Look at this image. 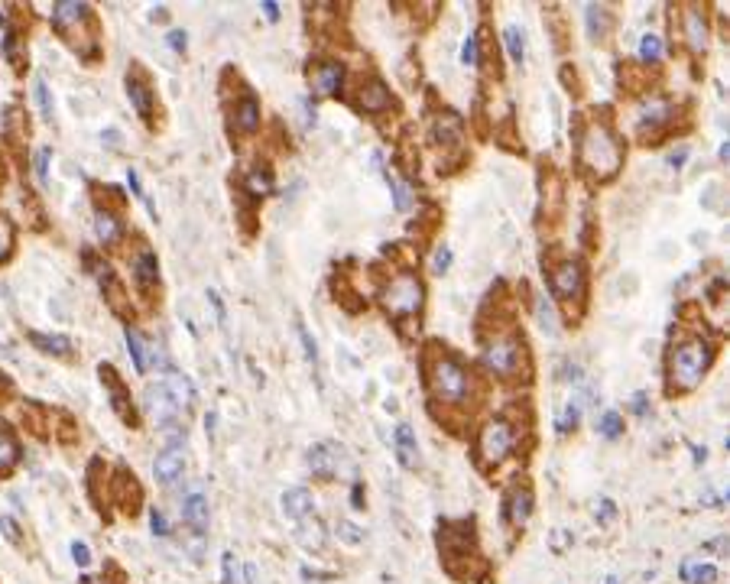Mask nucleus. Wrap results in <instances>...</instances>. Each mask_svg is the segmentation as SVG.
Returning a JSON list of instances; mask_svg holds the SVG:
<instances>
[{
  "label": "nucleus",
  "mask_w": 730,
  "mask_h": 584,
  "mask_svg": "<svg viewBox=\"0 0 730 584\" xmlns=\"http://www.w3.org/2000/svg\"><path fill=\"white\" fill-rule=\"evenodd\" d=\"M94 234H98L101 244H114L117 237H120V224H117V218L111 211H98L94 214Z\"/></svg>",
  "instance_id": "obj_29"
},
{
  "label": "nucleus",
  "mask_w": 730,
  "mask_h": 584,
  "mask_svg": "<svg viewBox=\"0 0 730 584\" xmlns=\"http://www.w3.org/2000/svg\"><path fill=\"white\" fill-rule=\"evenodd\" d=\"M714 351L704 338H685L672 347L668 354V380L672 389H692L704 377V370L711 367Z\"/></svg>",
  "instance_id": "obj_2"
},
{
  "label": "nucleus",
  "mask_w": 730,
  "mask_h": 584,
  "mask_svg": "<svg viewBox=\"0 0 730 584\" xmlns=\"http://www.w3.org/2000/svg\"><path fill=\"white\" fill-rule=\"evenodd\" d=\"M685 39L695 53H704V49H708V20H704V13L698 7H692L685 13Z\"/></svg>",
  "instance_id": "obj_17"
},
{
  "label": "nucleus",
  "mask_w": 730,
  "mask_h": 584,
  "mask_svg": "<svg viewBox=\"0 0 730 584\" xmlns=\"http://www.w3.org/2000/svg\"><path fill=\"white\" fill-rule=\"evenodd\" d=\"M124 338H127V347H130V357H134V363H136V373H146V347H143L140 335L127 328Z\"/></svg>",
  "instance_id": "obj_34"
},
{
  "label": "nucleus",
  "mask_w": 730,
  "mask_h": 584,
  "mask_svg": "<svg viewBox=\"0 0 730 584\" xmlns=\"http://www.w3.org/2000/svg\"><path fill=\"white\" fill-rule=\"evenodd\" d=\"M422 283L416 276H400L393 279L386 289H383V305L393 312V315H412V312L422 309Z\"/></svg>",
  "instance_id": "obj_5"
},
{
  "label": "nucleus",
  "mask_w": 730,
  "mask_h": 584,
  "mask_svg": "<svg viewBox=\"0 0 730 584\" xmlns=\"http://www.w3.org/2000/svg\"><path fill=\"white\" fill-rule=\"evenodd\" d=\"M357 104H360V111H367V114H383V111L393 104V97H390V91H386V85H383L380 78H367L364 85H360Z\"/></svg>",
  "instance_id": "obj_10"
},
{
  "label": "nucleus",
  "mask_w": 730,
  "mask_h": 584,
  "mask_svg": "<svg viewBox=\"0 0 730 584\" xmlns=\"http://www.w3.org/2000/svg\"><path fill=\"white\" fill-rule=\"evenodd\" d=\"M682 581L685 584H714L717 581V568L701 565V562H685V565H682Z\"/></svg>",
  "instance_id": "obj_27"
},
{
  "label": "nucleus",
  "mask_w": 730,
  "mask_h": 584,
  "mask_svg": "<svg viewBox=\"0 0 730 584\" xmlns=\"http://www.w3.org/2000/svg\"><path fill=\"white\" fill-rule=\"evenodd\" d=\"M134 270H136V279H140L143 286L156 283V276H160V266H156V257H153V253H140V257L134 260Z\"/></svg>",
  "instance_id": "obj_31"
},
{
  "label": "nucleus",
  "mask_w": 730,
  "mask_h": 584,
  "mask_svg": "<svg viewBox=\"0 0 730 584\" xmlns=\"http://www.w3.org/2000/svg\"><path fill=\"white\" fill-rule=\"evenodd\" d=\"M127 182H130V192H134L140 202H146V195H143V186H140V176H136V169H127ZM146 208H150V202H146ZM150 214H156V208H150Z\"/></svg>",
  "instance_id": "obj_47"
},
{
  "label": "nucleus",
  "mask_w": 730,
  "mask_h": 584,
  "mask_svg": "<svg viewBox=\"0 0 730 584\" xmlns=\"http://www.w3.org/2000/svg\"><path fill=\"white\" fill-rule=\"evenodd\" d=\"M432 137L442 146H454V143L461 140V120H458V114H438L435 127H432Z\"/></svg>",
  "instance_id": "obj_21"
},
{
  "label": "nucleus",
  "mask_w": 730,
  "mask_h": 584,
  "mask_svg": "<svg viewBox=\"0 0 730 584\" xmlns=\"http://www.w3.org/2000/svg\"><path fill=\"white\" fill-rule=\"evenodd\" d=\"M578 416H581V406H578V399H575V403H568V406H565V412H561L559 432H571V429L578 425Z\"/></svg>",
  "instance_id": "obj_40"
},
{
  "label": "nucleus",
  "mask_w": 730,
  "mask_h": 584,
  "mask_svg": "<svg viewBox=\"0 0 730 584\" xmlns=\"http://www.w3.org/2000/svg\"><path fill=\"white\" fill-rule=\"evenodd\" d=\"M247 188H250V195H269L273 192V179L267 172H250Z\"/></svg>",
  "instance_id": "obj_38"
},
{
  "label": "nucleus",
  "mask_w": 730,
  "mask_h": 584,
  "mask_svg": "<svg viewBox=\"0 0 730 584\" xmlns=\"http://www.w3.org/2000/svg\"><path fill=\"white\" fill-rule=\"evenodd\" d=\"M640 59L646 65H656L662 59V43H659V36H652V33H646L640 39Z\"/></svg>",
  "instance_id": "obj_33"
},
{
  "label": "nucleus",
  "mask_w": 730,
  "mask_h": 584,
  "mask_svg": "<svg viewBox=\"0 0 730 584\" xmlns=\"http://www.w3.org/2000/svg\"><path fill=\"white\" fill-rule=\"evenodd\" d=\"M597 432L604 435V438H617V435L624 432V416L620 412H604L601 422H597Z\"/></svg>",
  "instance_id": "obj_36"
},
{
  "label": "nucleus",
  "mask_w": 730,
  "mask_h": 584,
  "mask_svg": "<svg viewBox=\"0 0 730 584\" xmlns=\"http://www.w3.org/2000/svg\"><path fill=\"white\" fill-rule=\"evenodd\" d=\"M182 471H185L182 448H166V452L156 458V464H153V474H156L160 484H172V480H178V478H182Z\"/></svg>",
  "instance_id": "obj_13"
},
{
  "label": "nucleus",
  "mask_w": 730,
  "mask_h": 584,
  "mask_svg": "<svg viewBox=\"0 0 730 584\" xmlns=\"http://www.w3.org/2000/svg\"><path fill=\"white\" fill-rule=\"evenodd\" d=\"M263 13H267V20H279V7L273 0H263Z\"/></svg>",
  "instance_id": "obj_56"
},
{
  "label": "nucleus",
  "mask_w": 730,
  "mask_h": 584,
  "mask_svg": "<svg viewBox=\"0 0 730 584\" xmlns=\"http://www.w3.org/2000/svg\"><path fill=\"white\" fill-rule=\"evenodd\" d=\"M299 338H302V345H305V357H309V361H318V347H315V341H312V335H309V331H305L302 325H299Z\"/></svg>",
  "instance_id": "obj_51"
},
{
  "label": "nucleus",
  "mask_w": 730,
  "mask_h": 584,
  "mask_svg": "<svg viewBox=\"0 0 730 584\" xmlns=\"http://www.w3.org/2000/svg\"><path fill=\"white\" fill-rule=\"evenodd\" d=\"M448 266H451V247H445V244H442V247L435 250V257H432V270L442 276V273H448Z\"/></svg>",
  "instance_id": "obj_43"
},
{
  "label": "nucleus",
  "mask_w": 730,
  "mask_h": 584,
  "mask_svg": "<svg viewBox=\"0 0 730 584\" xmlns=\"http://www.w3.org/2000/svg\"><path fill=\"white\" fill-rule=\"evenodd\" d=\"M312 506H315V500L305 487H289L283 494V513L289 520H305V516L312 513Z\"/></svg>",
  "instance_id": "obj_14"
},
{
  "label": "nucleus",
  "mask_w": 730,
  "mask_h": 584,
  "mask_svg": "<svg viewBox=\"0 0 730 584\" xmlns=\"http://www.w3.org/2000/svg\"><path fill=\"white\" fill-rule=\"evenodd\" d=\"M503 39H507V49H510V59L517 65H523V55H526V39H523V29L519 27H507L503 29Z\"/></svg>",
  "instance_id": "obj_32"
},
{
  "label": "nucleus",
  "mask_w": 730,
  "mask_h": 584,
  "mask_svg": "<svg viewBox=\"0 0 730 584\" xmlns=\"http://www.w3.org/2000/svg\"><path fill=\"white\" fill-rule=\"evenodd\" d=\"M29 341H33V347H39L43 354H55V357L71 354V341L65 335H39V331H29Z\"/></svg>",
  "instance_id": "obj_24"
},
{
  "label": "nucleus",
  "mask_w": 730,
  "mask_h": 584,
  "mask_svg": "<svg viewBox=\"0 0 730 584\" xmlns=\"http://www.w3.org/2000/svg\"><path fill=\"white\" fill-rule=\"evenodd\" d=\"M0 532H3V539L7 542H13V545H20V526H17V520L13 516H0Z\"/></svg>",
  "instance_id": "obj_42"
},
{
  "label": "nucleus",
  "mask_w": 730,
  "mask_h": 584,
  "mask_svg": "<svg viewBox=\"0 0 730 584\" xmlns=\"http://www.w3.org/2000/svg\"><path fill=\"white\" fill-rule=\"evenodd\" d=\"M529 513H533V490H529V487H513V494H510V500H507L510 522H513V526H526Z\"/></svg>",
  "instance_id": "obj_16"
},
{
  "label": "nucleus",
  "mask_w": 730,
  "mask_h": 584,
  "mask_svg": "<svg viewBox=\"0 0 730 584\" xmlns=\"http://www.w3.org/2000/svg\"><path fill=\"white\" fill-rule=\"evenodd\" d=\"M85 20H88V4H75V0L52 4V27L59 33H69L71 27H81Z\"/></svg>",
  "instance_id": "obj_12"
},
{
  "label": "nucleus",
  "mask_w": 730,
  "mask_h": 584,
  "mask_svg": "<svg viewBox=\"0 0 730 584\" xmlns=\"http://www.w3.org/2000/svg\"><path fill=\"white\" fill-rule=\"evenodd\" d=\"M150 526H153V532H156V536H169V522H166L162 510H156V506L150 510Z\"/></svg>",
  "instance_id": "obj_46"
},
{
  "label": "nucleus",
  "mask_w": 730,
  "mask_h": 584,
  "mask_svg": "<svg viewBox=\"0 0 730 584\" xmlns=\"http://www.w3.org/2000/svg\"><path fill=\"white\" fill-rule=\"evenodd\" d=\"M607 584H617V578H607Z\"/></svg>",
  "instance_id": "obj_62"
},
{
  "label": "nucleus",
  "mask_w": 730,
  "mask_h": 584,
  "mask_svg": "<svg viewBox=\"0 0 730 584\" xmlns=\"http://www.w3.org/2000/svg\"><path fill=\"white\" fill-rule=\"evenodd\" d=\"M461 62L464 65H474L477 62V36H468V39H464V46H461Z\"/></svg>",
  "instance_id": "obj_44"
},
{
  "label": "nucleus",
  "mask_w": 730,
  "mask_h": 584,
  "mask_svg": "<svg viewBox=\"0 0 730 584\" xmlns=\"http://www.w3.org/2000/svg\"><path fill=\"white\" fill-rule=\"evenodd\" d=\"M668 162H672V166H682V162H685V150L672 153V156H668Z\"/></svg>",
  "instance_id": "obj_57"
},
{
  "label": "nucleus",
  "mask_w": 730,
  "mask_h": 584,
  "mask_svg": "<svg viewBox=\"0 0 730 584\" xmlns=\"http://www.w3.org/2000/svg\"><path fill=\"white\" fill-rule=\"evenodd\" d=\"M309 468L318 478H331L338 471V454H331V445H315L309 448Z\"/></svg>",
  "instance_id": "obj_20"
},
{
  "label": "nucleus",
  "mask_w": 730,
  "mask_h": 584,
  "mask_svg": "<svg viewBox=\"0 0 730 584\" xmlns=\"http://www.w3.org/2000/svg\"><path fill=\"white\" fill-rule=\"evenodd\" d=\"M20 461V445L17 438L7 432V429H0V474H7L13 464Z\"/></svg>",
  "instance_id": "obj_28"
},
{
  "label": "nucleus",
  "mask_w": 730,
  "mask_h": 584,
  "mask_svg": "<svg viewBox=\"0 0 730 584\" xmlns=\"http://www.w3.org/2000/svg\"><path fill=\"white\" fill-rule=\"evenodd\" d=\"M581 289H584L581 263L578 260H561V263L552 270V292L565 302V305H571L575 299H581Z\"/></svg>",
  "instance_id": "obj_7"
},
{
  "label": "nucleus",
  "mask_w": 730,
  "mask_h": 584,
  "mask_svg": "<svg viewBox=\"0 0 730 584\" xmlns=\"http://www.w3.org/2000/svg\"><path fill=\"white\" fill-rule=\"evenodd\" d=\"M351 500H354V510H364V506H360V484L351 490Z\"/></svg>",
  "instance_id": "obj_58"
},
{
  "label": "nucleus",
  "mask_w": 730,
  "mask_h": 584,
  "mask_svg": "<svg viewBox=\"0 0 730 584\" xmlns=\"http://www.w3.org/2000/svg\"><path fill=\"white\" fill-rule=\"evenodd\" d=\"M166 39H169V49H176V53H185V29H172Z\"/></svg>",
  "instance_id": "obj_53"
},
{
  "label": "nucleus",
  "mask_w": 730,
  "mask_h": 584,
  "mask_svg": "<svg viewBox=\"0 0 730 584\" xmlns=\"http://www.w3.org/2000/svg\"><path fill=\"white\" fill-rule=\"evenodd\" d=\"M71 558H75V565H88L91 562V549L85 545V542H71Z\"/></svg>",
  "instance_id": "obj_49"
},
{
  "label": "nucleus",
  "mask_w": 730,
  "mask_h": 584,
  "mask_svg": "<svg viewBox=\"0 0 730 584\" xmlns=\"http://www.w3.org/2000/svg\"><path fill=\"white\" fill-rule=\"evenodd\" d=\"M633 412H636V416H646V393H636V396H633Z\"/></svg>",
  "instance_id": "obj_55"
},
{
  "label": "nucleus",
  "mask_w": 730,
  "mask_h": 584,
  "mask_svg": "<svg viewBox=\"0 0 730 584\" xmlns=\"http://www.w3.org/2000/svg\"><path fill=\"white\" fill-rule=\"evenodd\" d=\"M535 319H539V328H542L549 338L559 335V325H555V309H552V302L545 299V296L535 302Z\"/></svg>",
  "instance_id": "obj_30"
},
{
  "label": "nucleus",
  "mask_w": 730,
  "mask_h": 584,
  "mask_svg": "<svg viewBox=\"0 0 730 584\" xmlns=\"http://www.w3.org/2000/svg\"><path fill=\"white\" fill-rule=\"evenodd\" d=\"M390 186H393V204H396V211H409V204H412L409 186H402V182H390Z\"/></svg>",
  "instance_id": "obj_39"
},
{
  "label": "nucleus",
  "mask_w": 730,
  "mask_h": 584,
  "mask_svg": "<svg viewBox=\"0 0 730 584\" xmlns=\"http://www.w3.org/2000/svg\"><path fill=\"white\" fill-rule=\"evenodd\" d=\"M36 101H39V111H43L45 120H52V97H49V88H45L43 78L36 81Z\"/></svg>",
  "instance_id": "obj_41"
},
{
  "label": "nucleus",
  "mask_w": 730,
  "mask_h": 584,
  "mask_svg": "<svg viewBox=\"0 0 730 584\" xmlns=\"http://www.w3.org/2000/svg\"><path fill=\"white\" fill-rule=\"evenodd\" d=\"M299 545L309 552H321L325 549V529H321L318 520H299V532H295Z\"/></svg>",
  "instance_id": "obj_23"
},
{
  "label": "nucleus",
  "mask_w": 730,
  "mask_h": 584,
  "mask_svg": "<svg viewBox=\"0 0 730 584\" xmlns=\"http://www.w3.org/2000/svg\"><path fill=\"white\" fill-rule=\"evenodd\" d=\"M162 387H166V393H169V399L176 403L178 412L195 399V389H192V383H188L185 377H169V380H162Z\"/></svg>",
  "instance_id": "obj_26"
},
{
  "label": "nucleus",
  "mask_w": 730,
  "mask_h": 584,
  "mask_svg": "<svg viewBox=\"0 0 730 584\" xmlns=\"http://www.w3.org/2000/svg\"><path fill=\"white\" fill-rule=\"evenodd\" d=\"M98 373H101V380L107 383V389H111V403H114L117 416L124 419V422L136 425L134 406H130V393H127V389H124V383L117 380V370H114V367H111V363H101V367H98Z\"/></svg>",
  "instance_id": "obj_8"
},
{
  "label": "nucleus",
  "mask_w": 730,
  "mask_h": 584,
  "mask_svg": "<svg viewBox=\"0 0 730 584\" xmlns=\"http://www.w3.org/2000/svg\"><path fill=\"white\" fill-rule=\"evenodd\" d=\"M0 27H3V13H0Z\"/></svg>",
  "instance_id": "obj_63"
},
{
  "label": "nucleus",
  "mask_w": 730,
  "mask_h": 584,
  "mask_svg": "<svg viewBox=\"0 0 730 584\" xmlns=\"http://www.w3.org/2000/svg\"><path fill=\"white\" fill-rule=\"evenodd\" d=\"M620 162H624V150H620V140L607 124H591L578 137V166L594 182L614 179Z\"/></svg>",
  "instance_id": "obj_1"
},
{
  "label": "nucleus",
  "mask_w": 730,
  "mask_h": 584,
  "mask_svg": "<svg viewBox=\"0 0 730 584\" xmlns=\"http://www.w3.org/2000/svg\"><path fill=\"white\" fill-rule=\"evenodd\" d=\"M49 156H52V150H39V153H36V176H39V182L49 179Z\"/></svg>",
  "instance_id": "obj_48"
},
{
  "label": "nucleus",
  "mask_w": 730,
  "mask_h": 584,
  "mask_svg": "<svg viewBox=\"0 0 730 584\" xmlns=\"http://www.w3.org/2000/svg\"><path fill=\"white\" fill-rule=\"evenodd\" d=\"M617 516V506H614V500H601V503H597V522H610Z\"/></svg>",
  "instance_id": "obj_50"
},
{
  "label": "nucleus",
  "mask_w": 730,
  "mask_h": 584,
  "mask_svg": "<svg viewBox=\"0 0 730 584\" xmlns=\"http://www.w3.org/2000/svg\"><path fill=\"white\" fill-rule=\"evenodd\" d=\"M584 23H588V39H591V43H604L607 33H610V27H614V17L607 13V7L591 4V7L584 10Z\"/></svg>",
  "instance_id": "obj_18"
},
{
  "label": "nucleus",
  "mask_w": 730,
  "mask_h": 584,
  "mask_svg": "<svg viewBox=\"0 0 730 584\" xmlns=\"http://www.w3.org/2000/svg\"><path fill=\"white\" fill-rule=\"evenodd\" d=\"M510 448H513V429H510L503 419H493V422L484 425L481 442H477L481 464H493V468H497L500 461H507Z\"/></svg>",
  "instance_id": "obj_6"
},
{
  "label": "nucleus",
  "mask_w": 730,
  "mask_h": 584,
  "mask_svg": "<svg viewBox=\"0 0 730 584\" xmlns=\"http://www.w3.org/2000/svg\"><path fill=\"white\" fill-rule=\"evenodd\" d=\"M221 568H224V584H237V562H234L231 552L221 555Z\"/></svg>",
  "instance_id": "obj_45"
},
{
  "label": "nucleus",
  "mask_w": 730,
  "mask_h": 584,
  "mask_svg": "<svg viewBox=\"0 0 730 584\" xmlns=\"http://www.w3.org/2000/svg\"><path fill=\"white\" fill-rule=\"evenodd\" d=\"M234 124H237V130L244 133H253L260 127V104L257 97H241L237 101V107H234Z\"/></svg>",
  "instance_id": "obj_19"
},
{
  "label": "nucleus",
  "mask_w": 730,
  "mask_h": 584,
  "mask_svg": "<svg viewBox=\"0 0 730 584\" xmlns=\"http://www.w3.org/2000/svg\"><path fill=\"white\" fill-rule=\"evenodd\" d=\"M338 539L348 542V545H357V542H364V529H360V526H354L351 520H341V522H338Z\"/></svg>",
  "instance_id": "obj_37"
},
{
  "label": "nucleus",
  "mask_w": 730,
  "mask_h": 584,
  "mask_svg": "<svg viewBox=\"0 0 730 584\" xmlns=\"http://www.w3.org/2000/svg\"><path fill=\"white\" fill-rule=\"evenodd\" d=\"M166 17H169V13H166V7H156V10H153V20H166Z\"/></svg>",
  "instance_id": "obj_60"
},
{
  "label": "nucleus",
  "mask_w": 730,
  "mask_h": 584,
  "mask_svg": "<svg viewBox=\"0 0 730 584\" xmlns=\"http://www.w3.org/2000/svg\"><path fill=\"white\" fill-rule=\"evenodd\" d=\"M545 23H549V29H552V36H555V46H559V49H565V46H568V33H565V17H561L559 10H549V13H545Z\"/></svg>",
  "instance_id": "obj_35"
},
{
  "label": "nucleus",
  "mask_w": 730,
  "mask_h": 584,
  "mask_svg": "<svg viewBox=\"0 0 730 584\" xmlns=\"http://www.w3.org/2000/svg\"><path fill=\"white\" fill-rule=\"evenodd\" d=\"M101 140H104L111 150H120V130H104L101 133Z\"/></svg>",
  "instance_id": "obj_54"
},
{
  "label": "nucleus",
  "mask_w": 730,
  "mask_h": 584,
  "mask_svg": "<svg viewBox=\"0 0 730 584\" xmlns=\"http://www.w3.org/2000/svg\"><path fill=\"white\" fill-rule=\"evenodd\" d=\"M484 363L500 377H517L519 367L529 370V354H526V341L519 335L493 338L484 351Z\"/></svg>",
  "instance_id": "obj_3"
},
{
  "label": "nucleus",
  "mask_w": 730,
  "mask_h": 584,
  "mask_svg": "<svg viewBox=\"0 0 730 584\" xmlns=\"http://www.w3.org/2000/svg\"><path fill=\"white\" fill-rule=\"evenodd\" d=\"M127 97L134 101L136 114H140L143 120H150V114H153V104H150V85H146V78H143L140 71L127 75Z\"/></svg>",
  "instance_id": "obj_15"
},
{
  "label": "nucleus",
  "mask_w": 730,
  "mask_h": 584,
  "mask_svg": "<svg viewBox=\"0 0 730 584\" xmlns=\"http://www.w3.org/2000/svg\"><path fill=\"white\" fill-rule=\"evenodd\" d=\"M561 81H565V88H571V95H581V81H578V75H575L568 65L561 69Z\"/></svg>",
  "instance_id": "obj_52"
},
{
  "label": "nucleus",
  "mask_w": 730,
  "mask_h": 584,
  "mask_svg": "<svg viewBox=\"0 0 730 584\" xmlns=\"http://www.w3.org/2000/svg\"><path fill=\"white\" fill-rule=\"evenodd\" d=\"M396 454L406 468H419V445L409 425H396Z\"/></svg>",
  "instance_id": "obj_22"
},
{
  "label": "nucleus",
  "mask_w": 730,
  "mask_h": 584,
  "mask_svg": "<svg viewBox=\"0 0 730 584\" xmlns=\"http://www.w3.org/2000/svg\"><path fill=\"white\" fill-rule=\"evenodd\" d=\"M143 399H146V409H150L153 416H156V422L160 425H176V416H178V409H176V403L169 399V393H166V387L162 383H156V387H146V393H143Z\"/></svg>",
  "instance_id": "obj_9"
},
{
  "label": "nucleus",
  "mask_w": 730,
  "mask_h": 584,
  "mask_svg": "<svg viewBox=\"0 0 730 584\" xmlns=\"http://www.w3.org/2000/svg\"><path fill=\"white\" fill-rule=\"evenodd\" d=\"M428 380H432L435 396L445 399L448 406H458V403H464V396H468V370H464L461 361H454V357H438Z\"/></svg>",
  "instance_id": "obj_4"
},
{
  "label": "nucleus",
  "mask_w": 730,
  "mask_h": 584,
  "mask_svg": "<svg viewBox=\"0 0 730 584\" xmlns=\"http://www.w3.org/2000/svg\"><path fill=\"white\" fill-rule=\"evenodd\" d=\"M182 522H185L188 529L195 532V536H205L208 532V500L205 494H188L185 500H182Z\"/></svg>",
  "instance_id": "obj_11"
},
{
  "label": "nucleus",
  "mask_w": 730,
  "mask_h": 584,
  "mask_svg": "<svg viewBox=\"0 0 730 584\" xmlns=\"http://www.w3.org/2000/svg\"><path fill=\"white\" fill-rule=\"evenodd\" d=\"M704 458H708V452H704V448H695V464H704Z\"/></svg>",
  "instance_id": "obj_61"
},
{
  "label": "nucleus",
  "mask_w": 730,
  "mask_h": 584,
  "mask_svg": "<svg viewBox=\"0 0 730 584\" xmlns=\"http://www.w3.org/2000/svg\"><path fill=\"white\" fill-rule=\"evenodd\" d=\"M247 584H257V568L247 565Z\"/></svg>",
  "instance_id": "obj_59"
},
{
  "label": "nucleus",
  "mask_w": 730,
  "mask_h": 584,
  "mask_svg": "<svg viewBox=\"0 0 730 584\" xmlns=\"http://www.w3.org/2000/svg\"><path fill=\"white\" fill-rule=\"evenodd\" d=\"M341 81H344V69L338 62H325L318 71H315V85H318L321 95H338Z\"/></svg>",
  "instance_id": "obj_25"
}]
</instances>
